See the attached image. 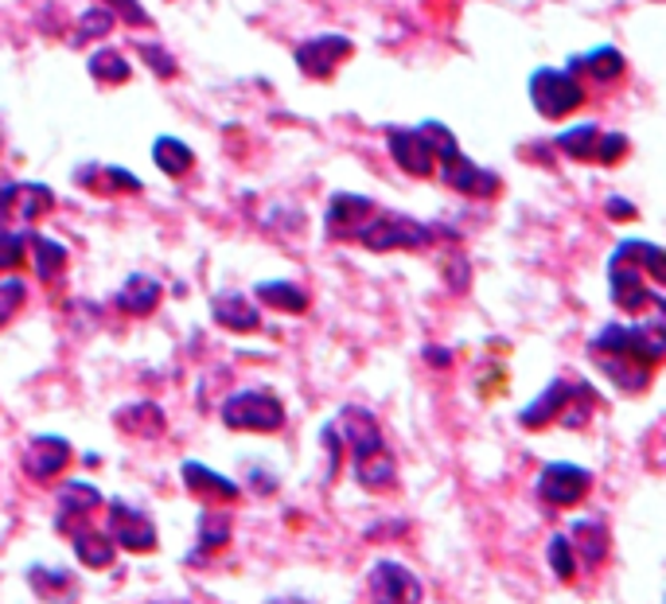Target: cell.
I'll return each instance as SVG.
<instances>
[{
    "label": "cell",
    "mask_w": 666,
    "mask_h": 604,
    "mask_svg": "<svg viewBox=\"0 0 666 604\" xmlns=\"http://www.w3.org/2000/svg\"><path fill=\"white\" fill-rule=\"evenodd\" d=\"M211 312L214 320H219L222 328H231V332H258V328H262V312L242 293H219L211 301Z\"/></svg>",
    "instance_id": "603a6c76"
},
{
    "label": "cell",
    "mask_w": 666,
    "mask_h": 604,
    "mask_svg": "<svg viewBox=\"0 0 666 604\" xmlns=\"http://www.w3.org/2000/svg\"><path fill=\"white\" fill-rule=\"evenodd\" d=\"M351 469H355L359 487H366V492H374V495L390 492V487L397 484V461L390 449H379V453L363 456V461H355Z\"/></svg>",
    "instance_id": "d4e9b609"
},
{
    "label": "cell",
    "mask_w": 666,
    "mask_h": 604,
    "mask_svg": "<svg viewBox=\"0 0 666 604\" xmlns=\"http://www.w3.org/2000/svg\"><path fill=\"white\" fill-rule=\"evenodd\" d=\"M604 211H608V219H616V223H627V219H635V208L627 203V199H608V203H604Z\"/></svg>",
    "instance_id": "f6af8a7d"
},
{
    "label": "cell",
    "mask_w": 666,
    "mask_h": 604,
    "mask_svg": "<svg viewBox=\"0 0 666 604\" xmlns=\"http://www.w3.org/2000/svg\"><path fill=\"white\" fill-rule=\"evenodd\" d=\"M351 40L347 36H316V40L301 43L296 48V67H301L309 79H327L343 59H351Z\"/></svg>",
    "instance_id": "5bb4252c"
},
{
    "label": "cell",
    "mask_w": 666,
    "mask_h": 604,
    "mask_svg": "<svg viewBox=\"0 0 666 604\" xmlns=\"http://www.w3.org/2000/svg\"><path fill=\"white\" fill-rule=\"evenodd\" d=\"M56 526H67V523H82V519H94L98 511L105 507V495L98 492L90 480H67L56 495Z\"/></svg>",
    "instance_id": "e0dca14e"
},
{
    "label": "cell",
    "mask_w": 666,
    "mask_h": 604,
    "mask_svg": "<svg viewBox=\"0 0 666 604\" xmlns=\"http://www.w3.org/2000/svg\"><path fill=\"white\" fill-rule=\"evenodd\" d=\"M180 476H183L188 495H195L203 507H231V503H239V495H242V487L234 484L231 476H222V472L206 469V464H199V461H183Z\"/></svg>",
    "instance_id": "7c38bea8"
},
{
    "label": "cell",
    "mask_w": 666,
    "mask_h": 604,
    "mask_svg": "<svg viewBox=\"0 0 666 604\" xmlns=\"http://www.w3.org/2000/svg\"><path fill=\"white\" fill-rule=\"evenodd\" d=\"M421 137H425V144L433 149V157H436V164L441 160H448V157H456V137H453V129H444V125H436V121H425L421 125Z\"/></svg>",
    "instance_id": "8d00e7d4"
},
{
    "label": "cell",
    "mask_w": 666,
    "mask_h": 604,
    "mask_svg": "<svg viewBox=\"0 0 666 604\" xmlns=\"http://www.w3.org/2000/svg\"><path fill=\"white\" fill-rule=\"evenodd\" d=\"M531 102L542 118H565L585 102V90L577 82V71H534L531 79Z\"/></svg>",
    "instance_id": "9c48e42d"
},
{
    "label": "cell",
    "mask_w": 666,
    "mask_h": 604,
    "mask_svg": "<svg viewBox=\"0 0 666 604\" xmlns=\"http://www.w3.org/2000/svg\"><path fill=\"white\" fill-rule=\"evenodd\" d=\"M588 355H619V359H632V363L647 366L655 371L658 363L666 359V324H663V312L647 324H608L588 340Z\"/></svg>",
    "instance_id": "3957f363"
},
{
    "label": "cell",
    "mask_w": 666,
    "mask_h": 604,
    "mask_svg": "<svg viewBox=\"0 0 666 604\" xmlns=\"http://www.w3.org/2000/svg\"><path fill=\"white\" fill-rule=\"evenodd\" d=\"M366 596H371V604H421L425 585L410 565L394 562V557H379L366 570Z\"/></svg>",
    "instance_id": "ba28073f"
},
{
    "label": "cell",
    "mask_w": 666,
    "mask_h": 604,
    "mask_svg": "<svg viewBox=\"0 0 666 604\" xmlns=\"http://www.w3.org/2000/svg\"><path fill=\"white\" fill-rule=\"evenodd\" d=\"M254 296L278 312H309L312 304L309 289L293 285V281H262V285L254 289Z\"/></svg>",
    "instance_id": "83f0119b"
},
{
    "label": "cell",
    "mask_w": 666,
    "mask_h": 604,
    "mask_svg": "<svg viewBox=\"0 0 666 604\" xmlns=\"http://www.w3.org/2000/svg\"><path fill=\"white\" fill-rule=\"evenodd\" d=\"M160 296H164V289H160V281H152L149 273H133V278L121 285L118 293V309L125 312V316H149V312H157Z\"/></svg>",
    "instance_id": "cb8c5ba5"
},
{
    "label": "cell",
    "mask_w": 666,
    "mask_h": 604,
    "mask_svg": "<svg viewBox=\"0 0 666 604\" xmlns=\"http://www.w3.org/2000/svg\"><path fill=\"white\" fill-rule=\"evenodd\" d=\"M74 461V449L67 437H56V433H43V437H32L24 449V456H20V464H24L28 480H36V484H48V480L63 476L67 469H71Z\"/></svg>",
    "instance_id": "8fae6325"
},
{
    "label": "cell",
    "mask_w": 666,
    "mask_h": 604,
    "mask_svg": "<svg viewBox=\"0 0 666 604\" xmlns=\"http://www.w3.org/2000/svg\"><path fill=\"white\" fill-rule=\"evenodd\" d=\"M627 157V137L624 133H601V144H596V164H616V160Z\"/></svg>",
    "instance_id": "60d3db41"
},
{
    "label": "cell",
    "mask_w": 666,
    "mask_h": 604,
    "mask_svg": "<svg viewBox=\"0 0 666 604\" xmlns=\"http://www.w3.org/2000/svg\"><path fill=\"white\" fill-rule=\"evenodd\" d=\"M425 359L433 366H453V351H444V348H425Z\"/></svg>",
    "instance_id": "7dc6e473"
},
{
    "label": "cell",
    "mask_w": 666,
    "mask_h": 604,
    "mask_svg": "<svg viewBox=\"0 0 666 604\" xmlns=\"http://www.w3.org/2000/svg\"><path fill=\"white\" fill-rule=\"evenodd\" d=\"M273 604H312V601H304V596H281V601H273Z\"/></svg>",
    "instance_id": "c3c4849f"
},
{
    "label": "cell",
    "mask_w": 666,
    "mask_h": 604,
    "mask_svg": "<svg viewBox=\"0 0 666 604\" xmlns=\"http://www.w3.org/2000/svg\"><path fill=\"white\" fill-rule=\"evenodd\" d=\"M28 301V285L20 278H4L0 281V328L9 324L12 316L20 312V304Z\"/></svg>",
    "instance_id": "74e56055"
},
{
    "label": "cell",
    "mask_w": 666,
    "mask_h": 604,
    "mask_svg": "<svg viewBox=\"0 0 666 604\" xmlns=\"http://www.w3.org/2000/svg\"><path fill=\"white\" fill-rule=\"evenodd\" d=\"M596 144H601V129L596 125H577V129H569V133L557 137V149H562L565 157L593 160V164H596Z\"/></svg>",
    "instance_id": "836d02e7"
},
{
    "label": "cell",
    "mask_w": 666,
    "mask_h": 604,
    "mask_svg": "<svg viewBox=\"0 0 666 604\" xmlns=\"http://www.w3.org/2000/svg\"><path fill=\"white\" fill-rule=\"evenodd\" d=\"M79 20H82V24H79V32H74V48H82V43H90V40H102V36L113 28V12L110 9H87Z\"/></svg>",
    "instance_id": "d590c367"
},
{
    "label": "cell",
    "mask_w": 666,
    "mask_h": 604,
    "mask_svg": "<svg viewBox=\"0 0 666 604\" xmlns=\"http://www.w3.org/2000/svg\"><path fill=\"white\" fill-rule=\"evenodd\" d=\"M320 441H324V449H327V480H335L340 476V464H343V445H340L335 425H327V430L320 433Z\"/></svg>",
    "instance_id": "7bdbcfd3"
},
{
    "label": "cell",
    "mask_w": 666,
    "mask_h": 604,
    "mask_svg": "<svg viewBox=\"0 0 666 604\" xmlns=\"http://www.w3.org/2000/svg\"><path fill=\"white\" fill-rule=\"evenodd\" d=\"M250 487H254L258 495H273L278 492V480H273V472H250Z\"/></svg>",
    "instance_id": "bcb514c9"
},
{
    "label": "cell",
    "mask_w": 666,
    "mask_h": 604,
    "mask_svg": "<svg viewBox=\"0 0 666 604\" xmlns=\"http://www.w3.org/2000/svg\"><path fill=\"white\" fill-rule=\"evenodd\" d=\"M105 9H110L113 17L125 20V24H137V28H149L152 24V17L141 9V4H137V0H105Z\"/></svg>",
    "instance_id": "b9f144b4"
},
{
    "label": "cell",
    "mask_w": 666,
    "mask_h": 604,
    "mask_svg": "<svg viewBox=\"0 0 666 604\" xmlns=\"http://www.w3.org/2000/svg\"><path fill=\"white\" fill-rule=\"evenodd\" d=\"M102 511H105V534H110L118 550H125V554H152L160 546L157 523H152L149 511L133 507L125 500H110Z\"/></svg>",
    "instance_id": "8992f818"
},
{
    "label": "cell",
    "mask_w": 666,
    "mask_h": 604,
    "mask_svg": "<svg viewBox=\"0 0 666 604\" xmlns=\"http://www.w3.org/2000/svg\"><path fill=\"white\" fill-rule=\"evenodd\" d=\"M118 430L129 433V437L157 441V437H164L168 417H164V410H160L157 402H133V406L118 410Z\"/></svg>",
    "instance_id": "7402d4cb"
},
{
    "label": "cell",
    "mask_w": 666,
    "mask_h": 604,
    "mask_svg": "<svg viewBox=\"0 0 666 604\" xmlns=\"http://www.w3.org/2000/svg\"><path fill=\"white\" fill-rule=\"evenodd\" d=\"M137 48H141V59L152 67V71L160 74V79H175V74H180V67H175V59L168 56V51L160 48V43H137Z\"/></svg>",
    "instance_id": "ab89813d"
},
{
    "label": "cell",
    "mask_w": 666,
    "mask_h": 604,
    "mask_svg": "<svg viewBox=\"0 0 666 604\" xmlns=\"http://www.w3.org/2000/svg\"><path fill=\"white\" fill-rule=\"evenodd\" d=\"M222 425L239 433H278L285 430V406L273 390H239L222 402Z\"/></svg>",
    "instance_id": "277c9868"
},
{
    "label": "cell",
    "mask_w": 666,
    "mask_h": 604,
    "mask_svg": "<svg viewBox=\"0 0 666 604\" xmlns=\"http://www.w3.org/2000/svg\"><path fill=\"white\" fill-rule=\"evenodd\" d=\"M90 74H94L98 82H113V87H121V82H129V59L118 56L113 48H102L90 56Z\"/></svg>",
    "instance_id": "e575fe53"
},
{
    "label": "cell",
    "mask_w": 666,
    "mask_h": 604,
    "mask_svg": "<svg viewBox=\"0 0 666 604\" xmlns=\"http://www.w3.org/2000/svg\"><path fill=\"white\" fill-rule=\"evenodd\" d=\"M441 180L453 191H461V195H476V199H492L495 191H500V175L487 172V168H480V164H472L464 152L441 160Z\"/></svg>",
    "instance_id": "9a60e30c"
},
{
    "label": "cell",
    "mask_w": 666,
    "mask_h": 604,
    "mask_svg": "<svg viewBox=\"0 0 666 604\" xmlns=\"http://www.w3.org/2000/svg\"><path fill=\"white\" fill-rule=\"evenodd\" d=\"M12 195H17V183L0 180V231H9V226L17 223V215H12Z\"/></svg>",
    "instance_id": "ee69618b"
},
{
    "label": "cell",
    "mask_w": 666,
    "mask_h": 604,
    "mask_svg": "<svg viewBox=\"0 0 666 604\" xmlns=\"http://www.w3.org/2000/svg\"><path fill=\"white\" fill-rule=\"evenodd\" d=\"M0 149H4V125H0Z\"/></svg>",
    "instance_id": "681fc988"
},
{
    "label": "cell",
    "mask_w": 666,
    "mask_h": 604,
    "mask_svg": "<svg viewBox=\"0 0 666 604\" xmlns=\"http://www.w3.org/2000/svg\"><path fill=\"white\" fill-rule=\"evenodd\" d=\"M374 203L366 195H347V191H340V195L327 203V231H332V239H355L359 226L371 219Z\"/></svg>",
    "instance_id": "ac0fdd59"
},
{
    "label": "cell",
    "mask_w": 666,
    "mask_h": 604,
    "mask_svg": "<svg viewBox=\"0 0 666 604\" xmlns=\"http://www.w3.org/2000/svg\"><path fill=\"white\" fill-rule=\"evenodd\" d=\"M569 546L573 554H577V565H588V570H596V565L608 557L612 550V538H608V526L601 523V519H577L569 531Z\"/></svg>",
    "instance_id": "d6986e66"
},
{
    "label": "cell",
    "mask_w": 666,
    "mask_h": 604,
    "mask_svg": "<svg viewBox=\"0 0 666 604\" xmlns=\"http://www.w3.org/2000/svg\"><path fill=\"white\" fill-rule=\"evenodd\" d=\"M386 144H390V157H394V164L402 168V172L428 175L436 168V157H433V149L425 144V137H421V129L390 125L386 129Z\"/></svg>",
    "instance_id": "2e32d148"
},
{
    "label": "cell",
    "mask_w": 666,
    "mask_h": 604,
    "mask_svg": "<svg viewBox=\"0 0 666 604\" xmlns=\"http://www.w3.org/2000/svg\"><path fill=\"white\" fill-rule=\"evenodd\" d=\"M79 183L98 195H113V191H141V180L129 175L125 168H82Z\"/></svg>",
    "instance_id": "4dcf8cb0"
},
{
    "label": "cell",
    "mask_w": 666,
    "mask_h": 604,
    "mask_svg": "<svg viewBox=\"0 0 666 604\" xmlns=\"http://www.w3.org/2000/svg\"><path fill=\"white\" fill-rule=\"evenodd\" d=\"M152 160H157V168L160 172H168V175H188L191 168H195V152L188 149V144L180 141V137H160L157 144H152Z\"/></svg>",
    "instance_id": "f1b7e54d"
},
{
    "label": "cell",
    "mask_w": 666,
    "mask_h": 604,
    "mask_svg": "<svg viewBox=\"0 0 666 604\" xmlns=\"http://www.w3.org/2000/svg\"><path fill=\"white\" fill-rule=\"evenodd\" d=\"M332 425H335V433H340L343 456H347L351 464L363 461V456H371V453H379V449H386L379 417H374L366 406H343Z\"/></svg>",
    "instance_id": "30bf717a"
},
{
    "label": "cell",
    "mask_w": 666,
    "mask_h": 604,
    "mask_svg": "<svg viewBox=\"0 0 666 604\" xmlns=\"http://www.w3.org/2000/svg\"><path fill=\"white\" fill-rule=\"evenodd\" d=\"M624 56H619L616 48H596L593 56L585 59H569V71H585L588 79L596 82H616L619 74H624Z\"/></svg>",
    "instance_id": "f546056e"
},
{
    "label": "cell",
    "mask_w": 666,
    "mask_h": 604,
    "mask_svg": "<svg viewBox=\"0 0 666 604\" xmlns=\"http://www.w3.org/2000/svg\"><path fill=\"white\" fill-rule=\"evenodd\" d=\"M601 406V397L588 382L581 379H554L531 406L518 414L523 430H546V425L562 422L565 430H581L593 417V410Z\"/></svg>",
    "instance_id": "7a4b0ae2"
},
{
    "label": "cell",
    "mask_w": 666,
    "mask_h": 604,
    "mask_svg": "<svg viewBox=\"0 0 666 604\" xmlns=\"http://www.w3.org/2000/svg\"><path fill=\"white\" fill-rule=\"evenodd\" d=\"M56 203V191L43 188V183H17V195H12V215L17 223L32 226L36 219H43Z\"/></svg>",
    "instance_id": "4316f807"
},
{
    "label": "cell",
    "mask_w": 666,
    "mask_h": 604,
    "mask_svg": "<svg viewBox=\"0 0 666 604\" xmlns=\"http://www.w3.org/2000/svg\"><path fill=\"white\" fill-rule=\"evenodd\" d=\"M359 242H363L366 250H374V254H390V250H425L428 242H433V226L417 223V219L410 215H397V211H371V219H366L363 226H359L355 234Z\"/></svg>",
    "instance_id": "5b68a950"
},
{
    "label": "cell",
    "mask_w": 666,
    "mask_h": 604,
    "mask_svg": "<svg viewBox=\"0 0 666 604\" xmlns=\"http://www.w3.org/2000/svg\"><path fill=\"white\" fill-rule=\"evenodd\" d=\"M28 585L43 604H71L79 596L74 573L59 570V565H28Z\"/></svg>",
    "instance_id": "ffe728a7"
},
{
    "label": "cell",
    "mask_w": 666,
    "mask_h": 604,
    "mask_svg": "<svg viewBox=\"0 0 666 604\" xmlns=\"http://www.w3.org/2000/svg\"><path fill=\"white\" fill-rule=\"evenodd\" d=\"M24 254H28V239L17 231H0V273L17 270L24 265Z\"/></svg>",
    "instance_id": "f35d334b"
},
{
    "label": "cell",
    "mask_w": 666,
    "mask_h": 604,
    "mask_svg": "<svg viewBox=\"0 0 666 604\" xmlns=\"http://www.w3.org/2000/svg\"><path fill=\"white\" fill-rule=\"evenodd\" d=\"M32 254H36V278L43 281V285H51V281L63 278L67 270V246H59V242L43 239V234H36L32 239Z\"/></svg>",
    "instance_id": "1f68e13d"
},
{
    "label": "cell",
    "mask_w": 666,
    "mask_h": 604,
    "mask_svg": "<svg viewBox=\"0 0 666 604\" xmlns=\"http://www.w3.org/2000/svg\"><path fill=\"white\" fill-rule=\"evenodd\" d=\"M663 281H666V258L650 242H624L612 254L608 285L619 312H643L647 304H655L663 312V296H658Z\"/></svg>",
    "instance_id": "6da1fadb"
},
{
    "label": "cell",
    "mask_w": 666,
    "mask_h": 604,
    "mask_svg": "<svg viewBox=\"0 0 666 604\" xmlns=\"http://www.w3.org/2000/svg\"><path fill=\"white\" fill-rule=\"evenodd\" d=\"M199 550L188 557V562H195V557H211L219 554V550L231 546V534H234V519L226 507H203V515H199Z\"/></svg>",
    "instance_id": "44dd1931"
},
{
    "label": "cell",
    "mask_w": 666,
    "mask_h": 604,
    "mask_svg": "<svg viewBox=\"0 0 666 604\" xmlns=\"http://www.w3.org/2000/svg\"><path fill=\"white\" fill-rule=\"evenodd\" d=\"M593 363L601 366L624 394H643V390L650 386V374H655V371H647V366L632 363V359H619V355H593Z\"/></svg>",
    "instance_id": "484cf974"
},
{
    "label": "cell",
    "mask_w": 666,
    "mask_h": 604,
    "mask_svg": "<svg viewBox=\"0 0 666 604\" xmlns=\"http://www.w3.org/2000/svg\"><path fill=\"white\" fill-rule=\"evenodd\" d=\"M546 562L562 585H573V581H577V554H573V546H569V534H554V538L546 542Z\"/></svg>",
    "instance_id": "d6a6232c"
},
{
    "label": "cell",
    "mask_w": 666,
    "mask_h": 604,
    "mask_svg": "<svg viewBox=\"0 0 666 604\" xmlns=\"http://www.w3.org/2000/svg\"><path fill=\"white\" fill-rule=\"evenodd\" d=\"M538 500L554 511H569V507H581L593 492V472L581 469V464H569V461H554L538 472V484H534Z\"/></svg>",
    "instance_id": "52a82bcc"
},
{
    "label": "cell",
    "mask_w": 666,
    "mask_h": 604,
    "mask_svg": "<svg viewBox=\"0 0 666 604\" xmlns=\"http://www.w3.org/2000/svg\"><path fill=\"white\" fill-rule=\"evenodd\" d=\"M59 534H67V542L74 546V557L82 562V570H110L113 557H118V546L105 531H98L90 519L82 523H67V526H56Z\"/></svg>",
    "instance_id": "4fadbf2b"
}]
</instances>
